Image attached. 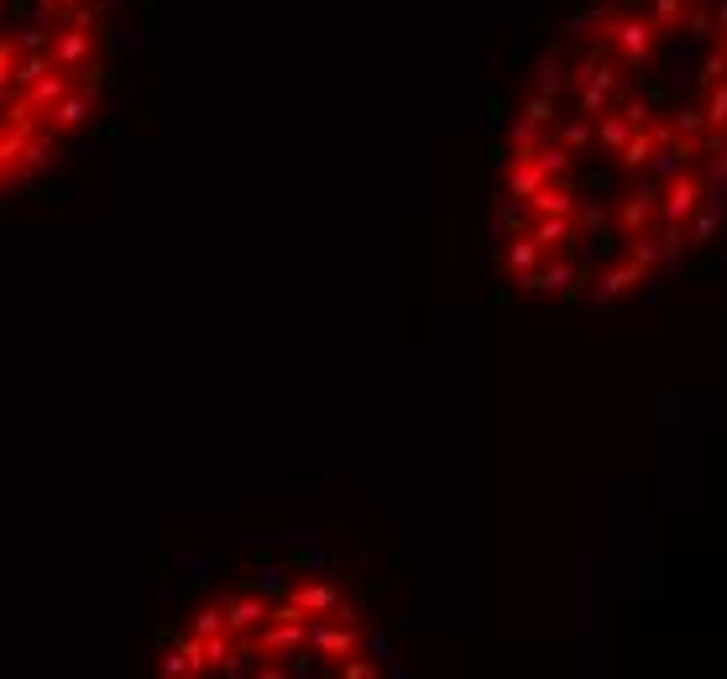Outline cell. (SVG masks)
<instances>
[{
    "instance_id": "obj_2",
    "label": "cell",
    "mask_w": 727,
    "mask_h": 679,
    "mask_svg": "<svg viewBox=\"0 0 727 679\" xmlns=\"http://www.w3.org/2000/svg\"><path fill=\"white\" fill-rule=\"evenodd\" d=\"M607 42L623 53V63H649L654 53V27L644 16H612L607 21Z\"/></svg>"
},
{
    "instance_id": "obj_17",
    "label": "cell",
    "mask_w": 727,
    "mask_h": 679,
    "mask_svg": "<svg viewBox=\"0 0 727 679\" xmlns=\"http://www.w3.org/2000/svg\"><path fill=\"white\" fill-rule=\"evenodd\" d=\"M691 220H696V225H691V246H707V241L717 236V225H722V209H717V204H696Z\"/></svg>"
},
{
    "instance_id": "obj_33",
    "label": "cell",
    "mask_w": 727,
    "mask_h": 679,
    "mask_svg": "<svg viewBox=\"0 0 727 679\" xmlns=\"http://www.w3.org/2000/svg\"><path fill=\"white\" fill-rule=\"evenodd\" d=\"M0 21H6V0H0Z\"/></svg>"
},
{
    "instance_id": "obj_19",
    "label": "cell",
    "mask_w": 727,
    "mask_h": 679,
    "mask_svg": "<svg viewBox=\"0 0 727 679\" xmlns=\"http://www.w3.org/2000/svg\"><path fill=\"white\" fill-rule=\"evenodd\" d=\"M680 16H686V0H654V32H680Z\"/></svg>"
},
{
    "instance_id": "obj_24",
    "label": "cell",
    "mask_w": 727,
    "mask_h": 679,
    "mask_svg": "<svg viewBox=\"0 0 727 679\" xmlns=\"http://www.w3.org/2000/svg\"><path fill=\"white\" fill-rule=\"evenodd\" d=\"M618 115L628 126H649V100L644 95H628V100H618Z\"/></svg>"
},
{
    "instance_id": "obj_23",
    "label": "cell",
    "mask_w": 727,
    "mask_h": 679,
    "mask_svg": "<svg viewBox=\"0 0 727 679\" xmlns=\"http://www.w3.org/2000/svg\"><path fill=\"white\" fill-rule=\"evenodd\" d=\"M701 115H707V126H727V79L712 84V100H707V110H701Z\"/></svg>"
},
{
    "instance_id": "obj_3",
    "label": "cell",
    "mask_w": 727,
    "mask_h": 679,
    "mask_svg": "<svg viewBox=\"0 0 727 679\" xmlns=\"http://www.w3.org/2000/svg\"><path fill=\"white\" fill-rule=\"evenodd\" d=\"M89 115H95V89H79V84H74L48 115H42V126H53L58 136H68V131H84Z\"/></svg>"
},
{
    "instance_id": "obj_21",
    "label": "cell",
    "mask_w": 727,
    "mask_h": 679,
    "mask_svg": "<svg viewBox=\"0 0 727 679\" xmlns=\"http://www.w3.org/2000/svg\"><path fill=\"white\" fill-rule=\"evenodd\" d=\"M220 627H225V612H220V606H199L194 622H189L194 638H210V632H220Z\"/></svg>"
},
{
    "instance_id": "obj_15",
    "label": "cell",
    "mask_w": 727,
    "mask_h": 679,
    "mask_svg": "<svg viewBox=\"0 0 727 679\" xmlns=\"http://www.w3.org/2000/svg\"><path fill=\"white\" fill-rule=\"evenodd\" d=\"M539 256H544V246H539L534 236H518V241L508 246V267H513L518 277H524V272H534V267H539Z\"/></svg>"
},
{
    "instance_id": "obj_28",
    "label": "cell",
    "mask_w": 727,
    "mask_h": 679,
    "mask_svg": "<svg viewBox=\"0 0 727 679\" xmlns=\"http://www.w3.org/2000/svg\"><path fill=\"white\" fill-rule=\"evenodd\" d=\"M712 27H717V16H712V11H691V32H686V37L701 42V37H712Z\"/></svg>"
},
{
    "instance_id": "obj_4",
    "label": "cell",
    "mask_w": 727,
    "mask_h": 679,
    "mask_svg": "<svg viewBox=\"0 0 727 679\" xmlns=\"http://www.w3.org/2000/svg\"><path fill=\"white\" fill-rule=\"evenodd\" d=\"M58 157H63L58 131H53V126H37L27 142H21V178H42V173H53V168H58Z\"/></svg>"
},
{
    "instance_id": "obj_32",
    "label": "cell",
    "mask_w": 727,
    "mask_h": 679,
    "mask_svg": "<svg viewBox=\"0 0 727 679\" xmlns=\"http://www.w3.org/2000/svg\"><path fill=\"white\" fill-rule=\"evenodd\" d=\"M712 16L722 21V27H727V0H717V6H712Z\"/></svg>"
},
{
    "instance_id": "obj_7",
    "label": "cell",
    "mask_w": 727,
    "mask_h": 679,
    "mask_svg": "<svg viewBox=\"0 0 727 679\" xmlns=\"http://www.w3.org/2000/svg\"><path fill=\"white\" fill-rule=\"evenodd\" d=\"M309 643L320 648V653H330V659H351L356 653V643H361V632H356V622H340V617H320V622H309Z\"/></svg>"
},
{
    "instance_id": "obj_10",
    "label": "cell",
    "mask_w": 727,
    "mask_h": 679,
    "mask_svg": "<svg viewBox=\"0 0 727 679\" xmlns=\"http://www.w3.org/2000/svg\"><path fill=\"white\" fill-rule=\"evenodd\" d=\"M524 204L534 209V215H576V189L565 183V173H555V178H544Z\"/></svg>"
},
{
    "instance_id": "obj_30",
    "label": "cell",
    "mask_w": 727,
    "mask_h": 679,
    "mask_svg": "<svg viewBox=\"0 0 727 679\" xmlns=\"http://www.w3.org/2000/svg\"><path fill=\"white\" fill-rule=\"evenodd\" d=\"M717 79H727V58L722 53H712L707 63H701V84H717Z\"/></svg>"
},
{
    "instance_id": "obj_11",
    "label": "cell",
    "mask_w": 727,
    "mask_h": 679,
    "mask_svg": "<svg viewBox=\"0 0 727 679\" xmlns=\"http://www.w3.org/2000/svg\"><path fill=\"white\" fill-rule=\"evenodd\" d=\"M288 601L299 606V612H309V617H325V612H335L340 591L330 580H304V585H293V591H288Z\"/></svg>"
},
{
    "instance_id": "obj_22",
    "label": "cell",
    "mask_w": 727,
    "mask_h": 679,
    "mask_svg": "<svg viewBox=\"0 0 727 679\" xmlns=\"http://www.w3.org/2000/svg\"><path fill=\"white\" fill-rule=\"evenodd\" d=\"M670 126H675V136H686V142H691V136H701V126H707V115H701V105H686Z\"/></svg>"
},
{
    "instance_id": "obj_6",
    "label": "cell",
    "mask_w": 727,
    "mask_h": 679,
    "mask_svg": "<svg viewBox=\"0 0 727 679\" xmlns=\"http://www.w3.org/2000/svg\"><path fill=\"white\" fill-rule=\"evenodd\" d=\"M68 89H74V74H68V68H58V63H53L48 74H42V79H32L27 89H16V95L27 100V110H32V115H48V110H53V105H58V100L68 95Z\"/></svg>"
},
{
    "instance_id": "obj_1",
    "label": "cell",
    "mask_w": 727,
    "mask_h": 679,
    "mask_svg": "<svg viewBox=\"0 0 727 679\" xmlns=\"http://www.w3.org/2000/svg\"><path fill=\"white\" fill-rule=\"evenodd\" d=\"M48 53H53V63H58V68H68V74H79V68L100 63V32L74 27V21H58V27H53V42H48Z\"/></svg>"
},
{
    "instance_id": "obj_27",
    "label": "cell",
    "mask_w": 727,
    "mask_h": 679,
    "mask_svg": "<svg viewBox=\"0 0 727 679\" xmlns=\"http://www.w3.org/2000/svg\"><path fill=\"white\" fill-rule=\"evenodd\" d=\"M701 152H707V157H727V126L701 131Z\"/></svg>"
},
{
    "instance_id": "obj_26",
    "label": "cell",
    "mask_w": 727,
    "mask_h": 679,
    "mask_svg": "<svg viewBox=\"0 0 727 679\" xmlns=\"http://www.w3.org/2000/svg\"><path fill=\"white\" fill-rule=\"evenodd\" d=\"M524 121H529V126H550V121H555V105H550V95H534V100H529V110H524Z\"/></svg>"
},
{
    "instance_id": "obj_25",
    "label": "cell",
    "mask_w": 727,
    "mask_h": 679,
    "mask_svg": "<svg viewBox=\"0 0 727 679\" xmlns=\"http://www.w3.org/2000/svg\"><path fill=\"white\" fill-rule=\"evenodd\" d=\"M586 142H592V126H586V121H565V126H560V147L581 152Z\"/></svg>"
},
{
    "instance_id": "obj_5",
    "label": "cell",
    "mask_w": 727,
    "mask_h": 679,
    "mask_svg": "<svg viewBox=\"0 0 727 679\" xmlns=\"http://www.w3.org/2000/svg\"><path fill=\"white\" fill-rule=\"evenodd\" d=\"M696 204H701V183L691 173H675L665 178V199H660V220L665 225H686L696 215Z\"/></svg>"
},
{
    "instance_id": "obj_12",
    "label": "cell",
    "mask_w": 727,
    "mask_h": 679,
    "mask_svg": "<svg viewBox=\"0 0 727 679\" xmlns=\"http://www.w3.org/2000/svg\"><path fill=\"white\" fill-rule=\"evenodd\" d=\"M529 236H534L544 251H560V246L576 241V220H571V215H534Z\"/></svg>"
},
{
    "instance_id": "obj_13",
    "label": "cell",
    "mask_w": 727,
    "mask_h": 679,
    "mask_svg": "<svg viewBox=\"0 0 727 679\" xmlns=\"http://www.w3.org/2000/svg\"><path fill=\"white\" fill-rule=\"evenodd\" d=\"M544 178H550V173L539 168V157H513V173H508V194H513V199H529V194L539 189Z\"/></svg>"
},
{
    "instance_id": "obj_14",
    "label": "cell",
    "mask_w": 727,
    "mask_h": 679,
    "mask_svg": "<svg viewBox=\"0 0 727 679\" xmlns=\"http://www.w3.org/2000/svg\"><path fill=\"white\" fill-rule=\"evenodd\" d=\"M618 157H623V168H633V173L649 168V157H654V136H649V126H633Z\"/></svg>"
},
{
    "instance_id": "obj_29",
    "label": "cell",
    "mask_w": 727,
    "mask_h": 679,
    "mask_svg": "<svg viewBox=\"0 0 727 679\" xmlns=\"http://www.w3.org/2000/svg\"><path fill=\"white\" fill-rule=\"evenodd\" d=\"M163 674H173V679H178V674H194V669H189V653H184V648H168V653H163Z\"/></svg>"
},
{
    "instance_id": "obj_31",
    "label": "cell",
    "mask_w": 727,
    "mask_h": 679,
    "mask_svg": "<svg viewBox=\"0 0 727 679\" xmlns=\"http://www.w3.org/2000/svg\"><path fill=\"white\" fill-rule=\"evenodd\" d=\"M680 241H686V236H680V225H665V236H660V256H665V262L680 256Z\"/></svg>"
},
{
    "instance_id": "obj_8",
    "label": "cell",
    "mask_w": 727,
    "mask_h": 679,
    "mask_svg": "<svg viewBox=\"0 0 727 679\" xmlns=\"http://www.w3.org/2000/svg\"><path fill=\"white\" fill-rule=\"evenodd\" d=\"M581 115H592V110H607V100H612V89H618V68L612 63H586L581 68Z\"/></svg>"
},
{
    "instance_id": "obj_20",
    "label": "cell",
    "mask_w": 727,
    "mask_h": 679,
    "mask_svg": "<svg viewBox=\"0 0 727 679\" xmlns=\"http://www.w3.org/2000/svg\"><path fill=\"white\" fill-rule=\"evenodd\" d=\"M628 131H633V126L623 121L618 110H612L607 121H602V131H597V136H602V147H607V152H623V142H628Z\"/></svg>"
},
{
    "instance_id": "obj_34",
    "label": "cell",
    "mask_w": 727,
    "mask_h": 679,
    "mask_svg": "<svg viewBox=\"0 0 727 679\" xmlns=\"http://www.w3.org/2000/svg\"><path fill=\"white\" fill-rule=\"evenodd\" d=\"M722 58H727V53H722Z\"/></svg>"
},
{
    "instance_id": "obj_18",
    "label": "cell",
    "mask_w": 727,
    "mask_h": 679,
    "mask_svg": "<svg viewBox=\"0 0 727 679\" xmlns=\"http://www.w3.org/2000/svg\"><path fill=\"white\" fill-rule=\"evenodd\" d=\"M633 283H644V267L628 256V267H618V272H607V283H602V298H612V293H623V288H633Z\"/></svg>"
},
{
    "instance_id": "obj_16",
    "label": "cell",
    "mask_w": 727,
    "mask_h": 679,
    "mask_svg": "<svg viewBox=\"0 0 727 679\" xmlns=\"http://www.w3.org/2000/svg\"><path fill=\"white\" fill-rule=\"evenodd\" d=\"M649 215H654V189L633 194V199L623 204V215H618V220H623V230H628V236H639V225H644Z\"/></svg>"
},
{
    "instance_id": "obj_9",
    "label": "cell",
    "mask_w": 727,
    "mask_h": 679,
    "mask_svg": "<svg viewBox=\"0 0 727 679\" xmlns=\"http://www.w3.org/2000/svg\"><path fill=\"white\" fill-rule=\"evenodd\" d=\"M225 612V632H257L262 622H267V596H257V591H236L231 601L220 606Z\"/></svg>"
}]
</instances>
